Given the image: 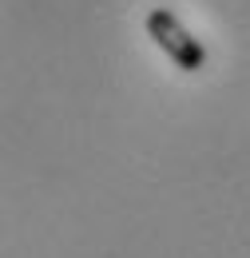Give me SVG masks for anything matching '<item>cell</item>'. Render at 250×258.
I'll return each instance as SVG.
<instances>
[{"mask_svg":"<svg viewBox=\"0 0 250 258\" xmlns=\"http://www.w3.org/2000/svg\"><path fill=\"white\" fill-rule=\"evenodd\" d=\"M147 36L163 48V56H171L175 68H183V72L207 68V48L179 24V16L171 8H151L147 12Z\"/></svg>","mask_w":250,"mask_h":258,"instance_id":"1","label":"cell"}]
</instances>
